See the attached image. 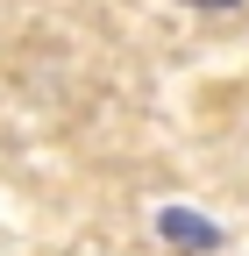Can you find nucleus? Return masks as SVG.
Here are the masks:
<instances>
[{
  "instance_id": "nucleus-1",
  "label": "nucleus",
  "mask_w": 249,
  "mask_h": 256,
  "mask_svg": "<svg viewBox=\"0 0 249 256\" xmlns=\"http://www.w3.org/2000/svg\"><path fill=\"white\" fill-rule=\"evenodd\" d=\"M164 235H171L178 249H206V242H214V220H200V214L171 206V214H164Z\"/></svg>"
},
{
  "instance_id": "nucleus-2",
  "label": "nucleus",
  "mask_w": 249,
  "mask_h": 256,
  "mask_svg": "<svg viewBox=\"0 0 249 256\" xmlns=\"http://www.w3.org/2000/svg\"><path fill=\"white\" fill-rule=\"evenodd\" d=\"M185 8H235V0H185Z\"/></svg>"
}]
</instances>
